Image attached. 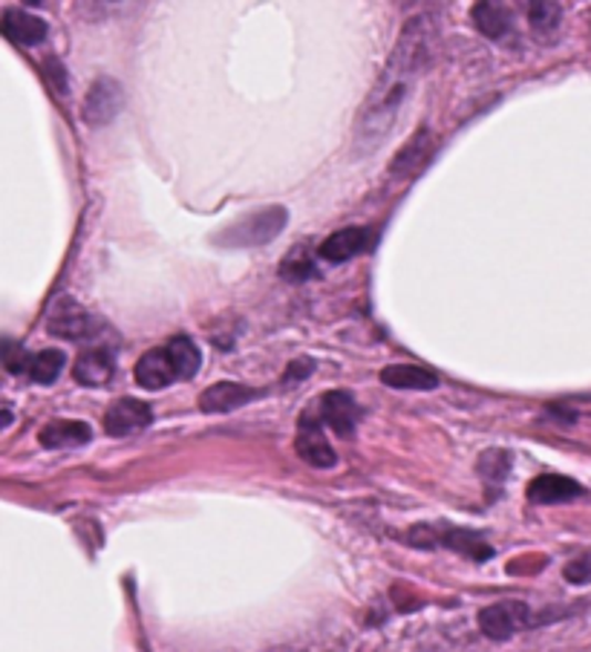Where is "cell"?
Masks as SVG:
<instances>
[{
	"mask_svg": "<svg viewBox=\"0 0 591 652\" xmlns=\"http://www.w3.org/2000/svg\"><path fill=\"white\" fill-rule=\"evenodd\" d=\"M433 59V21L431 18H409L402 35L390 52L387 66L381 73L375 90L366 96L355 125V142L361 151H375L387 139L390 131L402 116L404 104L409 102L418 79L424 75Z\"/></svg>",
	"mask_w": 591,
	"mask_h": 652,
	"instance_id": "1",
	"label": "cell"
},
{
	"mask_svg": "<svg viewBox=\"0 0 591 652\" xmlns=\"http://www.w3.org/2000/svg\"><path fill=\"white\" fill-rule=\"evenodd\" d=\"M409 542L418 546V549H450L456 555L474 560V563H485L494 557V546L485 540L479 531H470V528H456L447 526V522H427V526H416L409 531Z\"/></svg>",
	"mask_w": 591,
	"mask_h": 652,
	"instance_id": "2",
	"label": "cell"
},
{
	"mask_svg": "<svg viewBox=\"0 0 591 652\" xmlns=\"http://www.w3.org/2000/svg\"><path fill=\"white\" fill-rule=\"evenodd\" d=\"M560 618L557 612H542L537 615L526 601H499L485 607L476 621H479V630H483L485 638L490 641H508V638L519 635V632L526 630H537L542 623L554 621Z\"/></svg>",
	"mask_w": 591,
	"mask_h": 652,
	"instance_id": "3",
	"label": "cell"
},
{
	"mask_svg": "<svg viewBox=\"0 0 591 652\" xmlns=\"http://www.w3.org/2000/svg\"><path fill=\"white\" fill-rule=\"evenodd\" d=\"M289 222V211L283 206H266L260 211L242 214L240 220L219 231V246H231V249H251V246H266L280 235Z\"/></svg>",
	"mask_w": 591,
	"mask_h": 652,
	"instance_id": "4",
	"label": "cell"
},
{
	"mask_svg": "<svg viewBox=\"0 0 591 652\" xmlns=\"http://www.w3.org/2000/svg\"><path fill=\"white\" fill-rule=\"evenodd\" d=\"M122 107H125V90H122V84L116 79H110V75H102L87 90V99L81 104V118L90 127H104L122 113Z\"/></svg>",
	"mask_w": 591,
	"mask_h": 652,
	"instance_id": "5",
	"label": "cell"
},
{
	"mask_svg": "<svg viewBox=\"0 0 591 652\" xmlns=\"http://www.w3.org/2000/svg\"><path fill=\"white\" fill-rule=\"evenodd\" d=\"M151 422H154L151 404L139 402V399H118L104 413V433L113 439H125V436L151 427Z\"/></svg>",
	"mask_w": 591,
	"mask_h": 652,
	"instance_id": "6",
	"label": "cell"
},
{
	"mask_svg": "<svg viewBox=\"0 0 591 652\" xmlns=\"http://www.w3.org/2000/svg\"><path fill=\"white\" fill-rule=\"evenodd\" d=\"M294 451L303 462H309L312 468H335L338 465V454L335 447L329 445L326 436H323V422L318 418L314 422L312 416L300 418L298 427V439H294Z\"/></svg>",
	"mask_w": 591,
	"mask_h": 652,
	"instance_id": "7",
	"label": "cell"
},
{
	"mask_svg": "<svg viewBox=\"0 0 591 652\" xmlns=\"http://www.w3.org/2000/svg\"><path fill=\"white\" fill-rule=\"evenodd\" d=\"M318 416L338 436H352L355 425L361 422V407L346 390H329V393L321 396V402H318Z\"/></svg>",
	"mask_w": 591,
	"mask_h": 652,
	"instance_id": "8",
	"label": "cell"
},
{
	"mask_svg": "<svg viewBox=\"0 0 591 652\" xmlns=\"http://www.w3.org/2000/svg\"><path fill=\"white\" fill-rule=\"evenodd\" d=\"M50 332L52 335L70 338V341H87V338H95L102 330H95V318L87 315L84 309L79 307L70 298H61L50 312Z\"/></svg>",
	"mask_w": 591,
	"mask_h": 652,
	"instance_id": "9",
	"label": "cell"
},
{
	"mask_svg": "<svg viewBox=\"0 0 591 652\" xmlns=\"http://www.w3.org/2000/svg\"><path fill=\"white\" fill-rule=\"evenodd\" d=\"M260 396H266V390L249 387V384H237V382H217L208 390H203V396H199V411L231 413L246 407V404L257 402Z\"/></svg>",
	"mask_w": 591,
	"mask_h": 652,
	"instance_id": "10",
	"label": "cell"
},
{
	"mask_svg": "<svg viewBox=\"0 0 591 652\" xmlns=\"http://www.w3.org/2000/svg\"><path fill=\"white\" fill-rule=\"evenodd\" d=\"M370 237L373 235H370V228L364 226L338 228V231H332V235L318 246V257L335 266L346 263V260L364 255V251L370 249Z\"/></svg>",
	"mask_w": 591,
	"mask_h": 652,
	"instance_id": "11",
	"label": "cell"
},
{
	"mask_svg": "<svg viewBox=\"0 0 591 652\" xmlns=\"http://www.w3.org/2000/svg\"><path fill=\"white\" fill-rule=\"evenodd\" d=\"M133 379L136 384L145 390H165L174 382H179L176 375V366L168 355V346H156V350H147L136 366H133Z\"/></svg>",
	"mask_w": 591,
	"mask_h": 652,
	"instance_id": "12",
	"label": "cell"
},
{
	"mask_svg": "<svg viewBox=\"0 0 591 652\" xmlns=\"http://www.w3.org/2000/svg\"><path fill=\"white\" fill-rule=\"evenodd\" d=\"M580 497H585L583 485L562 474H540L528 483V499L537 506H560V503H574Z\"/></svg>",
	"mask_w": 591,
	"mask_h": 652,
	"instance_id": "13",
	"label": "cell"
},
{
	"mask_svg": "<svg viewBox=\"0 0 591 652\" xmlns=\"http://www.w3.org/2000/svg\"><path fill=\"white\" fill-rule=\"evenodd\" d=\"M113 373H116V352L107 350V346L84 350L73 366L75 382L81 387H104L113 379Z\"/></svg>",
	"mask_w": 591,
	"mask_h": 652,
	"instance_id": "14",
	"label": "cell"
},
{
	"mask_svg": "<svg viewBox=\"0 0 591 652\" xmlns=\"http://www.w3.org/2000/svg\"><path fill=\"white\" fill-rule=\"evenodd\" d=\"M0 30H3V35L18 46L44 44L46 35H50L46 21H41V18L32 15V12H23V9H7L3 18H0Z\"/></svg>",
	"mask_w": 591,
	"mask_h": 652,
	"instance_id": "15",
	"label": "cell"
},
{
	"mask_svg": "<svg viewBox=\"0 0 591 652\" xmlns=\"http://www.w3.org/2000/svg\"><path fill=\"white\" fill-rule=\"evenodd\" d=\"M90 439H93V427L87 422H79V418H55V422H50V425L38 431V442L50 447V451L87 445Z\"/></svg>",
	"mask_w": 591,
	"mask_h": 652,
	"instance_id": "16",
	"label": "cell"
},
{
	"mask_svg": "<svg viewBox=\"0 0 591 652\" xmlns=\"http://www.w3.org/2000/svg\"><path fill=\"white\" fill-rule=\"evenodd\" d=\"M381 384L395 390H436L442 384L433 370L418 364H390L381 370Z\"/></svg>",
	"mask_w": 591,
	"mask_h": 652,
	"instance_id": "17",
	"label": "cell"
},
{
	"mask_svg": "<svg viewBox=\"0 0 591 652\" xmlns=\"http://www.w3.org/2000/svg\"><path fill=\"white\" fill-rule=\"evenodd\" d=\"M474 23L476 30L483 32L490 41H502V38L511 35L514 21L508 15V9L499 7V3H476L474 7Z\"/></svg>",
	"mask_w": 591,
	"mask_h": 652,
	"instance_id": "18",
	"label": "cell"
},
{
	"mask_svg": "<svg viewBox=\"0 0 591 652\" xmlns=\"http://www.w3.org/2000/svg\"><path fill=\"white\" fill-rule=\"evenodd\" d=\"M165 346H168V355L170 361H174L179 382H190V379L199 373V366H203V352H199V346L194 344L188 335L170 338Z\"/></svg>",
	"mask_w": 591,
	"mask_h": 652,
	"instance_id": "19",
	"label": "cell"
},
{
	"mask_svg": "<svg viewBox=\"0 0 591 652\" xmlns=\"http://www.w3.org/2000/svg\"><path fill=\"white\" fill-rule=\"evenodd\" d=\"M66 366V355L61 350H41L30 361V379L35 384H55L61 370Z\"/></svg>",
	"mask_w": 591,
	"mask_h": 652,
	"instance_id": "20",
	"label": "cell"
},
{
	"mask_svg": "<svg viewBox=\"0 0 591 652\" xmlns=\"http://www.w3.org/2000/svg\"><path fill=\"white\" fill-rule=\"evenodd\" d=\"M280 275H283L289 283H307L309 278L318 275V266H314V260L309 257L307 246H294V249L283 257Z\"/></svg>",
	"mask_w": 591,
	"mask_h": 652,
	"instance_id": "21",
	"label": "cell"
},
{
	"mask_svg": "<svg viewBox=\"0 0 591 652\" xmlns=\"http://www.w3.org/2000/svg\"><path fill=\"white\" fill-rule=\"evenodd\" d=\"M479 474H483L485 483H490L494 488L502 485V479L511 474V451H502V447H494L488 454L479 456Z\"/></svg>",
	"mask_w": 591,
	"mask_h": 652,
	"instance_id": "22",
	"label": "cell"
},
{
	"mask_svg": "<svg viewBox=\"0 0 591 652\" xmlns=\"http://www.w3.org/2000/svg\"><path fill=\"white\" fill-rule=\"evenodd\" d=\"M560 18H562L560 3H548V0H540V3H531V9H528V21H531V27L537 32L557 30Z\"/></svg>",
	"mask_w": 591,
	"mask_h": 652,
	"instance_id": "23",
	"label": "cell"
},
{
	"mask_svg": "<svg viewBox=\"0 0 591 652\" xmlns=\"http://www.w3.org/2000/svg\"><path fill=\"white\" fill-rule=\"evenodd\" d=\"M30 361H32V355L23 350V346H15L12 341H7V344H3V364H7L9 373H15V375L30 373Z\"/></svg>",
	"mask_w": 591,
	"mask_h": 652,
	"instance_id": "24",
	"label": "cell"
},
{
	"mask_svg": "<svg viewBox=\"0 0 591 652\" xmlns=\"http://www.w3.org/2000/svg\"><path fill=\"white\" fill-rule=\"evenodd\" d=\"M562 578L569 580V583H589L591 580V555L569 560V563H566V569H562Z\"/></svg>",
	"mask_w": 591,
	"mask_h": 652,
	"instance_id": "25",
	"label": "cell"
},
{
	"mask_svg": "<svg viewBox=\"0 0 591 652\" xmlns=\"http://www.w3.org/2000/svg\"><path fill=\"white\" fill-rule=\"evenodd\" d=\"M314 373V361L312 359H294L292 364L286 366V373H283V384H298V382H307L309 375Z\"/></svg>",
	"mask_w": 591,
	"mask_h": 652,
	"instance_id": "26",
	"label": "cell"
}]
</instances>
